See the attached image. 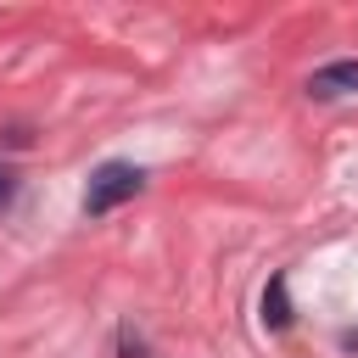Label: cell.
<instances>
[{"label":"cell","instance_id":"obj_1","mask_svg":"<svg viewBox=\"0 0 358 358\" xmlns=\"http://www.w3.org/2000/svg\"><path fill=\"white\" fill-rule=\"evenodd\" d=\"M140 185H145V173H140L134 162H101V168L90 173L84 213H112V207H123L129 196H140Z\"/></svg>","mask_w":358,"mask_h":358},{"label":"cell","instance_id":"obj_3","mask_svg":"<svg viewBox=\"0 0 358 358\" xmlns=\"http://www.w3.org/2000/svg\"><path fill=\"white\" fill-rule=\"evenodd\" d=\"M263 324H268V330H285V324H291V296H285V280H280V274H274L268 291H263Z\"/></svg>","mask_w":358,"mask_h":358},{"label":"cell","instance_id":"obj_2","mask_svg":"<svg viewBox=\"0 0 358 358\" xmlns=\"http://www.w3.org/2000/svg\"><path fill=\"white\" fill-rule=\"evenodd\" d=\"M352 90H358V62H330L308 78V95H319V101H336V95H352Z\"/></svg>","mask_w":358,"mask_h":358},{"label":"cell","instance_id":"obj_4","mask_svg":"<svg viewBox=\"0 0 358 358\" xmlns=\"http://www.w3.org/2000/svg\"><path fill=\"white\" fill-rule=\"evenodd\" d=\"M17 196V179H11V168H0V207Z\"/></svg>","mask_w":358,"mask_h":358}]
</instances>
